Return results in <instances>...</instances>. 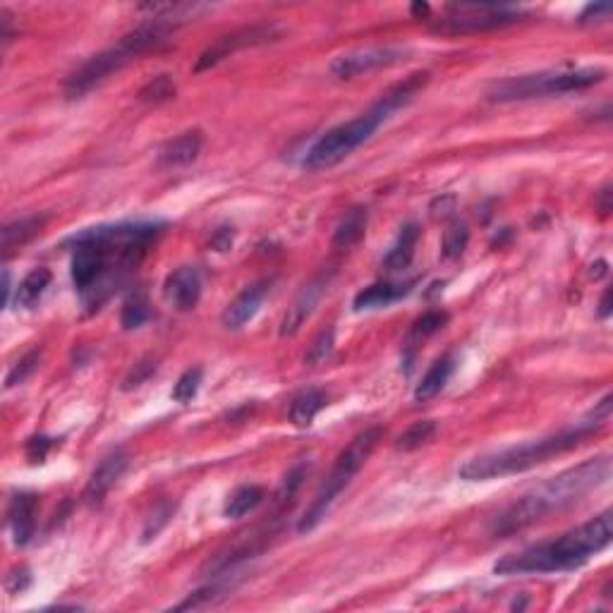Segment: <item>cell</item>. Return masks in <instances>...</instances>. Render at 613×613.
<instances>
[{"instance_id": "obj_32", "label": "cell", "mask_w": 613, "mask_h": 613, "mask_svg": "<svg viewBox=\"0 0 613 613\" xmlns=\"http://www.w3.org/2000/svg\"><path fill=\"white\" fill-rule=\"evenodd\" d=\"M434 431H437V422L434 419H419V422H415L400 434L396 446H398V450H415L429 441L434 437Z\"/></svg>"}, {"instance_id": "obj_42", "label": "cell", "mask_w": 613, "mask_h": 613, "mask_svg": "<svg viewBox=\"0 0 613 613\" xmlns=\"http://www.w3.org/2000/svg\"><path fill=\"white\" fill-rule=\"evenodd\" d=\"M597 206H599V211L604 216L611 211V187H604V190L599 192V202H597Z\"/></svg>"}, {"instance_id": "obj_40", "label": "cell", "mask_w": 613, "mask_h": 613, "mask_svg": "<svg viewBox=\"0 0 613 613\" xmlns=\"http://www.w3.org/2000/svg\"><path fill=\"white\" fill-rule=\"evenodd\" d=\"M230 245H233V228L216 230V235L211 238V247L218 252H226V249H230Z\"/></svg>"}, {"instance_id": "obj_18", "label": "cell", "mask_w": 613, "mask_h": 613, "mask_svg": "<svg viewBox=\"0 0 613 613\" xmlns=\"http://www.w3.org/2000/svg\"><path fill=\"white\" fill-rule=\"evenodd\" d=\"M412 285L410 283H374L365 291H360L353 300V310L354 312H365V310H379V307H388V304L398 302L400 298L410 295Z\"/></svg>"}, {"instance_id": "obj_19", "label": "cell", "mask_w": 613, "mask_h": 613, "mask_svg": "<svg viewBox=\"0 0 613 613\" xmlns=\"http://www.w3.org/2000/svg\"><path fill=\"white\" fill-rule=\"evenodd\" d=\"M453 372H456V357H453V354H443V357H439V360L427 369V374L422 376L417 388H415V400L427 403V400L437 398L439 393H441L443 388H446V384L450 381Z\"/></svg>"}, {"instance_id": "obj_10", "label": "cell", "mask_w": 613, "mask_h": 613, "mask_svg": "<svg viewBox=\"0 0 613 613\" xmlns=\"http://www.w3.org/2000/svg\"><path fill=\"white\" fill-rule=\"evenodd\" d=\"M280 26L273 25V22H259V25H249L240 26V29H233V32L223 34L209 44L202 51V56L196 58L195 72H206L211 68H216L218 63H223L226 58L235 56V53L245 51V48H257V46H266L279 41L280 38Z\"/></svg>"}, {"instance_id": "obj_12", "label": "cell", "mask_w": 613, "mask_h": 613, "mask_svg": "<svg viewBox=\"0 0 613 613\" xmlns=\"http://www.w3.org/2000/svg\"><path fill=\"white\" fill-rule=\"evenodd\" d=\"M127 462H130V458H127V453L122 449L111 450V453L99 462V468L91 472V477H89L87 481V489H84L82 493V501L87 506H99V503L106 499L108 493H111V489H113L115 484L121 481L122 474H125Z\"/></svg>"}, {"instance_id": "obj_27", "label": "cell", "mask_w": 613, "mask_h": 613, "mask_svg": "<svg viewBox=\"0 0 613 613\" xmlns=\"http://www.w3.org/2000/svg\"><path fill=\"white\" fill-rule=\"evenodd\" d=\"M152 316V302L146 298L144 291H134L130 298L125 300L121 312V323L125 331H134L144 326Z\"/></svg>"}, {"instance_id": "obj_23", "label": "cell", "mask_w": 613, "mask_h": 613, "mask_svg": "<svg viewBox=\"0 0 613 613\" xmlns=\"http://www.w3.org/2000/svg\"><path fill=\"white\" fill-rule=\"evenodd\" d=\"M53 280V273L46 269V266H38V269H32V271L26 273L22 283L17 285V292H15V302L19 307H25V310H32L34 304H38V300L44 298L46 291H48V285Z\"/></svg>"}, {"instance_id": "obj_46", "label": "cell", "mask_w": 613, "mask_h": 613, "mask_svg": "<svg viewBox=\"0 0 613 613\" xmlns=\"http://www.w3.org/2000/svg\"><path fill=\"white\" fill-rule=\"evenodd\" d=\"M607 261H597V264H592V276L595 279H601V276H607Z\"/></svg>"}, {"instance_id": "obj_31", "label": "cell", "mask_w": 613, "mask_h": 613, "mask_svg": "<svg viewBox=\"0 0 613 613\" xmlns=\"http://www.w3.org/2000/svg\"><path fill=\"white\" fill-rule=\"evenodd\" d=\"M175 508H177L175 501H161V503H156L144 523V530H142V542L144 544L153 542V539H156L158 534L168 527V523H171L173 515H175Z\"/></svg>"}, {"instance_id": "obj_1", "label": "cell", "mask_w": 613, "mask_h": 613, "mask_svg": "<svg viewBox=\"0 0 613 613\" xmlns=\"http://www.w3.org/2000/svg\"><path fill=\"white\" fill-rule=\"evenodd\" d=\"M164 230L158 221H125L75 235L72 283L96 307L140 264L149 242Z\"/></svg>"}, {"instance_id": "obj_44", "label": "cell", "mask_w": 613, "mask_h": 613, "mask_svg": "<svg viewBox=\"0 0 613 613\" xmlns=\"http://www.w3.org/2000/svg\"><path fill=\"white\" fill-rule=\"evenodd\" d=\"M410 10H412V15H415V17H417V19H427V22H429V19H431V5H427V3H415V5H412Z\"/></svg>"}, {"instance_id": "obj_2", "label": "cell", "mask_w": 613, "mask_h": 613, "mask_svg": "<svg viewBox=\"0 0 613 613\" xmlns=\"http://www.w3.org/2000/svg\"><path fill=\"white\" fill-rule=\"evenodd\" d=\"M611 417V396H604L601 403L597 405L592 415L577 427L563 429L551 437L534 439V441L520 443V446H511V449L493 450V453H484L472 460H468L458 470V477L465 481H487V480H501L508 474H520L527 470L537 468L549 462L551 458L563 456L568 450L577 449L587 441L589 437H595L597 431L604 429Z\"/></svg>"}, {"instance_id": "obj_7", "label": "cell", "mask_w": 613, "mask_h": 613, "mask_svg": "<svg viewBox=\"0 0 613 613\" xmlns=\"http://www.w3.org/2000/svg\"><path fill=\"white\" fill-rule=\"evenodd\" d=\"M607 79L604 68H580V70H561V72H537V75L511 77L503 82L493 84L489 91V99L499 103L511 101H530L539 96L570 94L582 89L595 87Z\"/></svg>"}, {"instance_id": "obj_30", "label": "cell", "mask_w": 613, "mask_h": 613, "mask_svg": "<svg viewBox=\"0 0 613 613\" xmlns=\"http://www.w3.org/2000/svg\"><path fill=\"white\" fill-rule=\"evenodd\" d=\"M335 350V331L333 326H326L316 333V338L312 341V345L307 348V354H304V365L307 367H322L326 362L331 360V354Z\"/></svg>"}, {"instance_id": "obj_20", "label": "cell", "mask_w": 613, "mask_h": 613, "mask_svg": "<svg viewBox=\"0 0 613 613\" xmlns=\"http://www.w3.org/2000/svg\"><path fill=\"white\" fill-rule=\"evenodd\" d=\"M417 240H419L417 223H405L403 228H400L398 238H396V242H393V247L384 257L386 271H403V269H407V266L412 264L415 249H417Z\"/></svg>"}, {"instance_id": "obj_25", "label": "cell", "mask_w": 613, "mask_h": 613, "mask_svg": "<svg viewBox=\"0 0 613 613\" xmlns=\"http://www.w3.org/2000/svg\"><path fill=\"white\" fill-rule=\"evenodd\" d=\"M266 491L259 484H242V487L235 489L233 493L226 501V508H223V515L228 520H240L245 518L247 513L257 511L264 501Z\"/></svg>"}, {"instance_id": "obj_33", "label": "cell", "mask_w": 613, "mask_h": 613, "mask_svg": "<svg viewBox=\"0 0 613 613\" xmlns=\"http://www.w3.org/2000/svg\"><path fill=\"white\" fill-rule=\"evenodd\" d=\"M202 379H204L202 367H192V369H187V372H183V376H180L177 384L173 386V393H171L173 400H175V403H183V405L190 403L196 393H199Z\"/></svg>"}, {"instance_id": "obj_26", "label": "cell", "mask_w": 613, "mask_h": 613, "mask_svg": "<svg viewBox=\"0 0 613 613\" xmlns=\"http://www.w3.org/2000/svg\"><path fill=\"white\" fill-rule=\"evenodd\" d=\"M446 323H449V314H446V312H441V310L424 312L417 322L412 323L410 335H407V362H412L415 350H417L419 343L427 341V338L437 333V331H441Z\"/></svg>"}, {"instance_id": "obj_14", "label": "cell", "mask_w": 613, "mask_h": 613, "mask_svg": "<svg viewBox=\"0 0 613 613\" xmlns=\"http://www.w3.org/2000/svg\"><path fill=\"white\" fill-rule=\"evenodd\" d=\"M164 295L177 312L195 310L199 298H202V273H199V269H195V266L175 269L165 279Z\"/></svg>"}, {"instance_id": "obj_15", "label": "cell", "mask_w": 613, "mask_h": 613, "mask_svg": "<svg viewBox=\"0 0 613 613\" xmlns=\"http://www.w3.org/2000/svg\"><path fill=\"white\" fill-rule=\"evenodd\" d=\"M269 291H271V283L269 280H257V283L247 285L245 291L233 300V302L223 310L221 322L226 329L230 331H240L242 326L252 322L257 312L261 310L264 300L269 298Z\"/></svg>"}, {"instance_id": "obj_37", "label": "cell", "mask_w": 613, "mask_h": 613, "mask_svg": "<svg viewBox=\"0 0 613 613\" xmlns=\"http://www.w3.org/2000/svg\"><path fill=\"white\" fill-rule=\"evenodd\" d=\"M29 585H32V573H29V568H17L15 573H10L5 580V587L10 595H19V592H25Z\"/></svg>"}, {"instance_id": "obj_4", "label": "cell", "mask_w": 613, "mask_h": 613, "mask_svg": "<svg viewBox=\"0 0 613 613\" xmlns=\"http://www.w3.org/2000/svg\"><path fill=\"white\" fill-rule=\"evenodd\" d=\"M608 480H611V458L608 456L580 462L577 468L565 470L554 480L544 481L542 487H537L532 493L515 501L513 506H508L499 518L493 520L491 532L496 537L515 534V532L525 530V527L544 520L549 513L561 511V508L576 503L585 493L601 487V484H607Z\"/></svg>"}, {"instance_id": "obj_5", "label": "cell", "mask_w": 613, "mask_h": 613, "mask_svg": "<svg viewBox=\"0 0 613 613\" xmlns=\"http://www.w3.org/2000/svg\"><path fill=\"white\" fill-rule=\"evenodd\" d=\"M175 32V25L168 19H152L144 25L134 26L132 32L118 41L115 46L106 48V51L91 56L84 65H79L65 82V99H84L91 94L96 87H101L108 77L122 70L127 63H132L134 58L144 56V53L153 51L158 46H164L168 38Z\"/></svg>"}, {"instance_id": "obj_38", "label": "cell", "mask_w": 613, "mask_h": 613, "mask_svg": "<svg viewBox=\"0 0 613 613\" xmlns=\"http://www.w3.org/2000/svg\"><path fill=\"white\" fill-rule=\"evenodd\" d=\"M453 204H456V196L453 195L439 196L437 202L431 204V216H434V218H446V216L453 211Z\"/></svg>"}, {"instance_id": "obj_43", "label": "cell", "mask_w": 613, "mask_h": 613, "mask_svg": "<svg viewBox=\"0 0 613 613\" xmlns=\"http://www.w3.org/2000/svg\"><path fill=\"white\" fill-rule=\"evenodd\" d=\"M10 298H13V285H10V271H3V307L10 304Z\"/></svg>"}, {"instance_id": "obj_34", "label": "cell", "mask_w": 613, "mask_h": 613, "mask_svg": "<svg viewBox=\"0 0 613 613\" xmlns=\"http://www.w3.org/2000/svg\"><path fill=\"white\" fill-rule=\"evenodd\" d=\"M38 365H41V350H32V353H26L25 357H22V360H19L13 369H10V374H7L5 388H15V386L25 384V381L29 379L34 372H37Z\"/></svg>"}, {"instance_id": "obj_21", "label": "cell", "mask_w": 613, "mask_h": 613, "mask_svg": "<svg viewBox=\"0 0 613 613\" xmlns=\"http://www.w3.org/2000/svg\"><path fill=\"white\" fill-rule=\"evenodd\" d=\"M369 223L367 206H353L348 214L343 216L341 223L335 226L333 233V247L335 249H350L365 238Z\"/></svg>"}, {"instance_id": "obj_3", "label": "cell", "mask_w": 613, "mask_h": 613, "mask_svg": "<svg viewBox=\"0 0 613 613\" xmlns=\"http://www.w3.org/2000/svg\"><path fill=\"white\" fill-rule=\"evenodd\" d=\"M613 539V513L604 511L597 518L582 523L576 530L565 532L558 539L534 544L518 554H508L496 561V576H546L576 570L589 558L604 551Z\"/></svg>"}, {"instance_id": "obj_13", "label": "cell", "mask_w": 613, "mask_h": 613, "mask_svg": "<svg viewBox=\"0 0 613 613\" xmlns=\"http://www.w3.org/2000/svg\"><path fill=\"white\" fill-rule=\"evenodd\" d=\"M329 291V276H316L314 280L304 285L302 291L298 292V298L292 300V304L285 312L283 322H280V335L288 338V335H295L304 326V322L314 314L316 304L322 302L323 292Z\"/></svg>"}, {"instance_id": "obj_9", "label": "cell", "mask_w": 613, "mask_h": 613, "mask_svg": "<svg viewBox=\"0 0 613 613\" xmlns=\"http://www.w3.org/2000/svg\"><path fill=\"white\" fill-rule=\"evenodd\" d=\"M520 17L523 13L518 7L508 5H446L441 10V19H429V22L434 32L470 34L515 25Z\"/></svg>"}, {"instance_id": "obj_39", "label": "cell", "mask_w": 613, "mask_h": 613, "mask_svg": "<svg viewBox=\"0 0 613 613\" xmlns=\"http://www.w3.org/2000/svg\"><path fill=\"white\" fill-rule=\"evenodd\" d=\"M611 15V5H604V3H597V5H587L585 13L580 15V22H597V17H608Z\"/></svg>"}, {"instance_id": "obj_24", "label": "cell", "mask_w": 613, "mask_h": 613, "mask_svg": "<svg viewBox=\"0 0 613 613\" xmlns=\"http://www.w3.org/2000/svg\"><path fill=\"white\" fill-rule=\"evenodd\" d=\"M326 407V393L319 388H307V391L298 393L291 403V422L300 429H307L319 412Z\"/></svg>"}, {"instance_id": "obj_17", "label": "cell", "mask_w": 613, "mask_h": 613, "mask_svg": "<svg viewBox=\"0 0 613 613\" xmlns=\"http://www.w3.org/2000/svg\"><path fill=\"white\" fill-rule=\"evenodd\" d=\"M204 146L202 130H187V132L177 134L173 140L165 142L158 152V165L161 168H185V165L195 164Z\"/></svg>"}, {"instance_id": "obj_36", "label": "cell", "mask_w": 613, "mask_h": 613, "mask_svg": "<svg viewBox=\"0 0 613 613\" xmlns=\"http://www.w3.org/2000/svg\"><path fill=\"white\" fill-rule=\"evenodd\" d=\"M51 449H53V439L34 437L26 441V458L32 462H44Z\"/></svg>"}, {"instance_id": "obj_41", "label": "cell", "mask_w": 613, "mask_h": 613, "mask_svg": "<svg viewBox=\"0 0 613 613\" xmlns=\"http://www.w3.org/2000/svg\"><path fill=\"white\" fill-rule=\"evenodd\" d=\"M15 32H13V19H10V13L7 10H0V38H3V46H7L13 41Z\"/></svg>"}, {"instance_id": "obj_22", "label": "cell", "mask_w": 613, "mask_h": 613, "mask_svg": "<svg viewBox=\"0 0 613 613\" xmlns=\"http://www.w3.org/2000/svg\"><path fill=\"white\" fill-rule=\"evenodd\" d=\"M44 226L46 216H26V218L7 223L5 228H3V257L7 259L10 254L17 252L19 247H25L26 242L34 240Z\"/></svg>"}, {"instance_id": "obj_16", "label": "cell", "mask_w": 613, "mask_h": 613, "mask_svg": "<svg viewBox=\"0 0 613 613\" xmlns=\"http://www.w3.org/2000/svg\"><path fill=\"white\" fill-rule=\"evenodd\" d=\"M37 493L19 491L10 499V506H7V525L13 530V542L17 546H25L34 537V530H37Z\"/></svg>"}, {"instance_id": "obj_8", "label": "cell", "mask_w": 613, "mask_h": 613, "mask_svg": "<svg viewBox=\"0 0 613 613\" xmlns=\"http://www.w3.org/2000/svg\"><path fill=\"white\" fill-rule=\"evenodd\" d=\"M384 122H388L376 108H369L362 115L353 118V121L343 122V125L331 127L329 132H323L314 144L310 146V152L304 153L302 165L307 171H323L331 165H338L341 161L357 152L365 142L374 137V132L379 130Z\"/></svg>"}, {"instance_id": "obj_29", "label": "cell", "mask_w": 613, "mask_h": 613, "mask_svg": "<svg viewBox=\"0 0 613 613\" xmlns=\"http://www.w3.org/2000/svg\"><path fill=\"white\" fill-rule=\"evenodd\" d=\"M470 242V228L462 221L449 223V228L443 230L441 254L443 259H460Z\"/></svg>"}, {"instance_id": "obj_11", "label": "cell", "mask_w": 613, "mask_h": 613, "mask_svg": "<svg viewBox=\"0 0 613 613\" xmlns=\"http://www.w3.org/2000/svg\"><path fill=\"white\" fill-rule=\"evenodd\" d=\"M407 58V51L400 46H374V48H357V51L343 53L331 63V75L335 79H354V77L369 75L381 68H391Z\"/></svg>"}, {"instance_id": "obj_28", "label": "cell", "mask_w": 613, "mask_h": 613, "mask_svg": "<svg viewBox=\"0 0 613 613\" xmlns=\"http://www.w3.org/2000/svg\"><path fill=\"white\" fill-rule=\"evenodd\" d=\"M175 94H177L175 79H173L171 75H156L137 91V99H140L142 103H153V106H158V103H165L171 101V99H175Z\"/></svg>"}, {"instance_id": "obj_35", "label": "cell", "mask_w": 613, "mask_h": 613, "mask_svg": "<svg viewBox=\"0 0 613 613\" xmlns=\"http://www.w3.org/2000/svg\"><path fill=\"white\" fill-rule=\"evenodd\" d=\"M158 369V362L153 354H146V357H142L137 365H134L132 369H130V374H127L125 379H122V391H132V388H140L142 384H146V381L152 379L153 374H156Z\"/></svg>"}, {"instance_id": "obj_6", "label": "cell", "mask_w": 613, "mask_h": 613, "mask_svg": "<svg viewBox=\"0 0 613 613\" xmlns=\"http://www.w3.org/2000/svg\"><path fill=\"white\" fill-rule=\"evenodd\" d=\"M381 434H384L381 427H367V429L360 431V434L348 443V449L343 450L341 456L335 458L329 477L323 480V484L319 487V491H316V496L312 499L310 506H307V511L302 513V518L298 520L300 534H307V532H312L314 527H319V523L329 515L335 499L350 487V481L354 480V474L365 468V462H367L369 456L374 453L376 443L381 441Z\"/></svg>"}, {"instance_id": "obj_45", "label": "cell", "mask_w": 613, "mask_h": 613, "mask_svg": "<svg viewBox=\"0 0 613 613\" xmlns=\"http://www.w3.org/2000/svg\"><path fill=\"white\" fill-rule=\"evenodd\" d=\"M599 316L601 319H608V316H611V291H607L604 295H601Z\"/></svg>"}]
</instances>
